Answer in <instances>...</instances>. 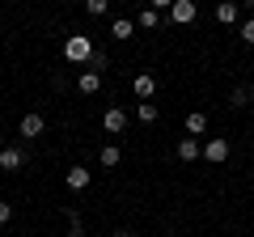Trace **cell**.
<instances>
[{
    "mask_svg": "<svg viewBox=\"0 0 254 237\" xmlns=\"http://www.w3.org/2000/svg\"><path fill=\"white\" fill-rule=\"evenodd\" d=\"M64 59H68V64H85V59H93L89 34H72V38H68V43H64Z\"/></svg>",
    "mask_w": 254,
    "mask_h": 237,
    "instance_id": "cell-1",
    "label": "cell"
},
{
    "mask_svg": "<svg viewBox=\"0 0 254 237\" xmlns=\"http://www.w3.org/2000/svg\"><path fill=\"white\" fill-rule=\"evenodd\" d=\"M203 161H208V165L229 161V140H225V136H212L208 144H203Z\"/></svg>",
    "mask_w": 254,
    "mask_h": 237,
    "instance_id": "cell-2",
    "label": "cell"
},
{
    "mask_svg": "<svg viewBox=\"0 0 254 237\" xmlns=\"http://www.w3.org/2000/svg\"><path fill=\"white\" fill-rule=\"evenodd\" d=\"M195 17H199L195 0H174V9H170V21H174V26H190Z\"/></svg>",
    "mask_w": 254,
    "mask_h": 237,
    "instance_id": "cell-3",
    "label": "cell"
},
{
    "mask_svg": "<svg viewBox=\"0 0 254 237\" xmlns=\"http://www.w3.org/2000/svg\"><path fill=\"white\" fill-rule=\"evenodd\" d=\"M131 89H136L140 102H153V93H157V76H153V72H140L136 81H131Z\"/></svg>",
    "mask_w": 254,
    "mask_h": 237,
    "instance_id": "cell-4",
    "label": "cell"
},
{
    "mask_svg": "<svg viewBox=\"0 0 254 237\" xmlns=\"http://www.w3.org/2000/svg\"><path fill=\"white\" fill-rule=\"evenodd\" d=\"M102 127H106L110 136H119V131L127 127V110H119V106H110L106 115H102Z\"/></svg>",
    "mask_w": 254,
    "mask_h": 237,
    "instance_id": "cell-5",
    "label": "cell"
},
{
    "mask_svg": "<svg viewBox=\"0 0 254 237\" xmlns=\"http://www.w3.org/2000/svg\"><path fill=\"white\" fill-rule=\"evenodd\" d=\"M64 182H68V191H85L89 186V170L85 165H72V170L64 174Z\"/></svg>",
    "mask_w": 254,
    "mask_h": 237,
    "instance_id": "cell-6",
    "label": "cell"
},
{
    "mask_svg": "<svg viewBox=\"0 0 254 237\" xmlns=\"http://www.w3.org/2000/svg\"><path fill=\"white\" fill-rule=\"evenodd\" d=\"M43 127H47V123H43V115H38V110L21 118V136H26V140H38V136H43Z\"/></svg>",
    "mask_w": 254,
    "mask_h": 237,
    "instance_id": "cell-7",
    "label": "cell"
},
{
    "mask_svg": "<svg viewBox=\"0 0 254 237\" xmlns=\"http://www.w3.org/2000/svg\"><path fill=\"white\" fill-rule=\"evenodd\" d=\"M195 157H203V148H199V140H190V136H182L178 140V161H195Z\"/></svg>",
    "mask_w": 254,
    "mask_h": 237,
    "instance_id": "cell-8",
    "label": "cell"
},
{
    "mask_svg": "<svg viewBox=\"0 0 254 237\" xmlns=\"http://www.w3.org/2000/svg\"><path fill=\"white\" fill-rule=\"evenodd\" d=\"M203 131H208V115H203V110H190L187 115V136L195 140V136H203Z\"/></svg>",
    "mask_w": 254,
    "mask_h": 237,
    "instance_id": "cell-9",
    "label": "cell"
},
{
    "mask_svg": "<svg viewBox=\"0 0 254 237\" xmlns=\"http://www.w3.org/2000/svg\"><path fill=\"white\" fill-rule=\"evenodd\" d=\"M21 165H26L21 148H0V170H21Z\"/></svg>",
    "mask_w": 254,
    "mask_h": 237,
    "instance_id": "cell-10",
    "label": "cell"
},
{
    "mask_svg": "<svg viewBox=\"0 0 254 237\" xmlns=\"http://www.w3.org/2000/svg\"><path fill=\"white\" fill-rule=\"evenodd\" d=\"M131 34H136V21H127V17H115V21H110V38H119V43H127Z\"/></svg>",
    "mask_w": 254,
    "mask_h": 237,
    "instance_id": "cell-11",
    "label": "cell"
},
{
    "mask_svg": "<svg viewBox=\"0 0 254 237\" xmlns=\"http://www.w3.org/2000/svg\"><path fill=\"white\" fill-rule=\"evenodd\" d=\"M76 89H81V93H98L102 89V72H93V68L81 72V76H76Z\"/></svg>",
    "mask_w": 254,
    "mask_h": 237,
    "instance_id": "cell-12",
    "label": "cell"
},
{
    "mask_svg": "<svg viewBox=\"0 0 254 237\" xmlns=\"http://www.w3.org/2000/svg\"><path fill=\"white\" fill-rule=\"evenodd\" d=\"M157 21H161V13H157L153 4H148V9H140V17H136V26H140V30H153Z\"/></svg>",
    "mask_w": 254,
    "mask_h": 237,
    "instance_id": "cell-13",
    "label": "cell"
},
{
    "mask_svg": "<svg viewBox=\"0 0 254 237\" xmlns=\"http://www.w3.org/2000/svg\"><path fill=\"white\" fill-rule=\"evenodd\" d=\"M98 161H102V165H106V170H115V165H119V161H123V153H119V148H115V144H106V148H102V153H98Z\"/></svg>",
    "mask_w": 254,
    "mask_h": 237,
    "instance_id": "cell-14",
    "label": "cell"
},
{
    "mask_svg": "<svg viewBox=\"0 0 254 237\" xmlns=\"http://www.w3.org/2000/svg\"><path fill=\"white\" fill-rule=\"evenodd\" d=\"M136 118H140V123H157V102H140V106H136Z\"/></svg>",
    "mask_w": 254,
    "mask_h": 237,
    "instance_id": "cell-15",
    "label": "cell"
},
{
    "mask_svg": "<svg viewBox=\"0 0 254 237\" xmlns=\"http://www.w3.org/2000/svg\"><path fill=\"white\" fill-rule=\"evenodd\" d=\"M216 21H225V26H229V21H237V4H229V0H225V4H216Z\"/></svg>",
    "mask_w": 254,
    "mask_h": 237,
    "instance_id": "cell-16",
    "label": "cell"
},
{
    "mask_svg": "<svg viewBox=\"0 0 254 237\" xmlns=\"http://www.w3.org/2000/svg\"><path fill=\"white\" fill-rule=\"evenodd\" d=\"M250 102V85H237L233 93H229V106H246Z\"/></svg>",
    "mask_w": 254,
    "mask_h": 237,
    "instance_id": "cell-17",
    "label": "cell"
},
{
    "mask_svg": "<svg viewBox=\"0 0 254 237\" xmlns=\"http://www.w3.org/2000/svg\"><path fill=\"white\" fill-rule=\"evenodd\" d=\"M68 229H72V237H85V220L76 212H68Z\"/></svg>",
    "mask_w": 254,
    "mask_h": 237,
    "instance_id": "cell-18",
    "label": "cell"
},
{
    "mask_svg": "<svg viewBox=\"0 0 254 237\" xmlns=\"http://www.w3.org/2000/svg\"><path fill=\"white\" fill-rule=\"evenodd\" d=\"M242 43H250V47H254V17L242 26Z\"/></svg>",
    "mask_w": 254,
    "mask_h": 237,
    "instance_id": "cell-19",
    "label": "cell"
},
{
    "mask_svg": "<svg viewBox=\"0 0 254 237\" xmlns=\"http://www.w3.org/2000/svg\"><path fill=\"white\" fill-rule=\"evenodd\" d=\"M85 9H89L93 17H102V13H106V0H89V4H85Z\"/></svg>",
    "mask_w": 254,
    "mask_h": 237,
    "instance_id": "cell-20",
    "label": "cell"
},
{
    "mask_svg": "<svg viewBox=\"0 0 254 237\" xmlns=\"http://www.w3.org/2000/svg\"><path fill=\"white\" fill-rule=\"evenodd\" d=\"M9 220H13V208H9V203H0V225H9Z\"/></svg>",
    "mask_w": 254,
    "mask_h": 237,
    "instance_id": "cell-21",
    "label": "cell"
},
{
    "mask_svg": "<svg viewBox=\"0 0 254 237\" xmlns=\"http://www.w3.org/2000/svg\"><path fill=\"white\" fill-rule=\"evenodd\" d=\"M115 237H136V233H131V229H119V233Z\"/></svg>",
    "mask_w": 254,
    "mask_h": 237,
    "instance_id": "cell-22",
    "label": "cell"
}]
</instances>
